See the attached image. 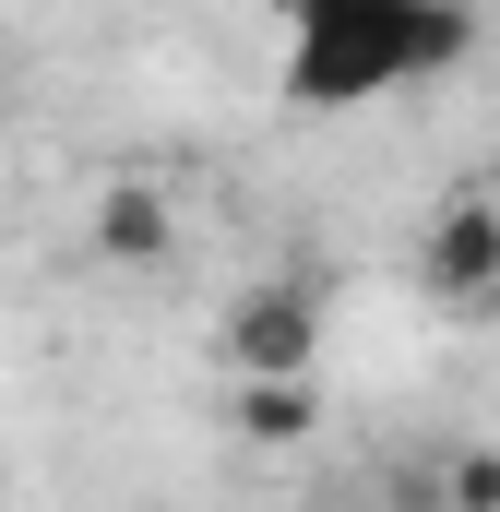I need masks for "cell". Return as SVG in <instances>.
<instances>
[{"label": "cell", "mask_w": 500, "mask_h": 512, "mask_svg": "<svg viewBox=\"0 0 500 512\" xmlns=\"http://www.w3.org/2000/svg\"><path fill=\"white\" fill-rule=\"evenodd\" d=\"M477 48V12L429 0H310L286 36V108H370L417 72H453Z\"/></svg>", "instance_id": "obj_1"}, {"label": "cell", "mask_w": 500, "mask_h": 512, "mask_svg": "<svg viewBox=\"0 0 500 512\" xmlns=\"http://www.w3.org/2000/svg\"><path fill=\"white\" fill-rule=\"evenodd\" d=\"M227 358H239V382H310V358H322V298H310V286H250L239 310H227Z\"/></svg>", "instance_id": "obj_2"}, {"label": "cell", "mask_w": 500, "mask_h": 512, "mask_svg": "<svg viewBox=\"0 0 500 512\" xmlns=\"http://www.w3.org/2000/svg\"><path fill=\"white\" fill-rule=\"evenodd\" d=\"M429 298L441 310H500V215L477 191L429 215Z\"/></svg>", "instance_id": "obj_3"}, {"label": "cell", "mask_w": 500, "mask_h": 512, "mask_svg": "<svg viewBox=\"0 0 500 512\" xmlns=\"http://www.w3.org/2000/svg\"><path fill=\"white\" fill-rule=\"evenodd\" d=\"M167 251H179V203H167L155 179H108V191H96V262L155 274Z\"/></svg>", "instance_id": "obj_4"}, {"label": "cell", "mask_w": 500, "mask_h": 512, "mask_svg": "<svg viewBox=\"0 0 500 512\" xmlns=\"http://www.w3.org/2000/svg\"><path fill=\"white\" fill-rule=\"evenodd\" d=\"M227 417H239V441H262V453H298V441L322 429V393L310 382H239Z\"/></svg>", "instance_id": "obj_5"}, {"label": "cell", "mask_w": 500, "mask_h": 512, "mask_svg": "<svg viewBox=\"0 0 500 512\" xmlns=\"http://www.w3.org/2000/svg\"><path fill=\"white\" fill-rule=\"evenodd\" d=\"M441 512H500V441L441 453Z\"/></svg>", "instance_id": "obj_6"}, {"label": "cell", "mask_w": 500, "mask_h": 512, "mask_svg": "<svg viewBox=\"0 0 500 512\" xmlns=\"http://www.w3.org/2000/svg\"><path fill=\"white\" fill-rule=\"evenodd\" d=\"M381 501H393V512H441V465H393Z\"/></svg>", "instance_id": "obj_7"}, {"label": "cell", "mask_w": 500, "mask_h": 512, "mask_svg": "<svg viewBox=\"0 0 500 512\" xmlns=\"http://www.w3.org/2000/svg\"><path fill=\"white\" fill-rule=\"evenodd\" d=\"M477 203H489V215H500V167H489V191H477Z\"/></svg>", "instance_id": "obj_8"}]
</instances>
